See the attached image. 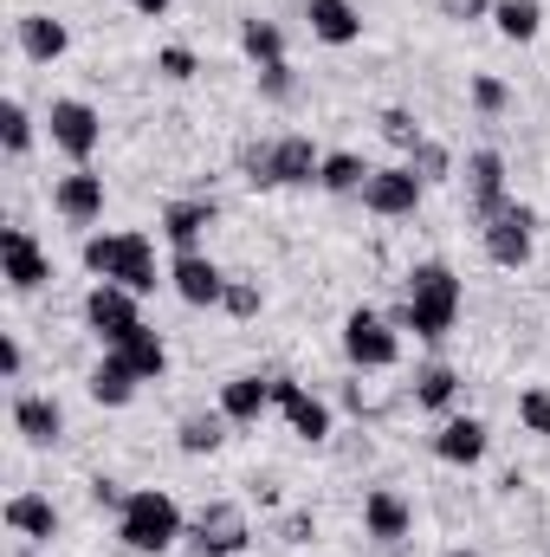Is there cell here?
I'll list each match as a JSON object with an SVG mask.
<instances>
[{
	"label": "cell",
	"instance_id": "6da1fadb",
	"mask_svg": "<svg viewBox=\"0 0 550 557\" xmlns=\"http://www.w3.org/2000/svg\"><path fill=\"white\" fill-rule=\"evenodd\" d=\"M460 311H466V285H460V273L447 260H414L409 273H402V311H396V324L414 331L421 344H440L460 324Z\"/></svg>",
	"mask_w": 550,
	"mask_h": 557
},
{
	"label": "cell",
	"instance_id": "7a4b0ae2",
	"mask_svg": "<svg viewBox=\"0 0 550 557\" xmlns=\"http://www.w3.org/2000/svg\"><path fill=\"white\" fill-rule=\"evenodd\" d=\"M78 260H85V273L91 278L130 285L137 298H149L155 285H168V267L155 260V240H149L142 227H104V234H85Z\"/></svg>",
	"mask_w": 550,
	"mask_h": 557
},
{
	"label": "cell",
	"instance_id": "3957f363",
	"mask_svg": "<svg viewBox=\"0 0 550 557\" xmlns=\"http://www.w3.org/2000/svg\"><path fill=\"white\" fill-rule=\"evenodd\" d=\"M317 162L324 149L304 137V131H278V137H260L240 149V182L273 195V188H317Z\"/></svg>",
	"mask_w": 550,
	"mask_h": 557
},
{
	"label": "cell",
	"instance_id": "277c9868",
	"mask_svg": "<svg viewBox=\"0 0 550 557\" xmlns=\"http://www.w3.org/2000/svg\"><path fill=\"white\" fill-rule=\"evenodd\" d=\"M188 539V512L175 506V493L162 486H130V499L117 506V545L137 557H162Z\"/></svg>",
	"mask_w": 550,
	"mask_h": 557
},
{
	"label": "cell",
	"instance_id": "5b68a950",
	"mask_svg": "<svg viewBox=\"0 0 550 557\" xmlns=\"http://www.w3.org/2000/svg\"><path fill=\"white\" fill-rule=\"evenodd\" d=\"M337 344H343V363H350L357 376H383V370L402 363V324L383 318V311H370V305H357V311L343 318Z\"/></svg>",
	"mask_w": 550,
	"mask_h": 557
},
{
	"label": "cell",
	"instance_id": "8992f818",
	"mask_svg": "<svg viewBox=\"0 0 550 557\" xmlns=\"http://www.w3.org/2000/svg\"><path fill=\"white\" fill-rule=\"evenodd\" d=\"M479 253H486L492 267H505V273H525L532 253H538V214L512 195L492 221H479Z\"/></svg>",
	"mask_w": 550,
	"mask_h": 557
},
{
	"label": "cell",
	"instance_id": "52a82bcc",
	"mask_svg": "<svg viewBox=\"0 0 550 557\" xmlns=\"http://www.w3.org/2000/svg\"><path fill=\"white\" fill-rule=\"evenodd\" d=\"M46 137H52V149H59L72 169H85V162L104 149V111L85 104V98H52V111H46Z\"/></svg>",
	"mask_w": 550,
	"mask_h": 557
},
{
	"label": "cell",
	"instance_id": "ba28073f",
	"mask_svg": "<svg viewBox=\"0 0 550 557\" xmlns=\"http://www.w3.org/2000/svg\"><path fill=\"white\" fill-rule=\"evenodd\" d=\"M78 318H85V331L104 344V350H117L130 331L142 324V298L130 285H111V278H91V292H85V305H78Z\"/></svg>",
	"mask_w": 550,
	"mask_h": 557
},
{
	"label": "cell",
	"instance_id": "9c48e42d",
	"mask_svg": "<svg viewBox=\"0 0 550 557\" xmlns=\"http://www.w3.org/2000/svg\"><path fill=\"white\" fill-rule=\"evenodd\" d=\"M0 278H7V292H20V298H33V292H46L52 285V253L39 247V234L33 227H0Z\"/></svg>",
	"mask_w": 550,
	"mask_h": 557
},
{
	"label": "cell",
	"instance_id": "30bf717a",
	"mask_svg": "<svg viewBox=\"0 0 550 557\" xmlns=\"http://www.w3.org/2000/svg\"><path fill=\"white\" fill-rule=\"evenodd\" d=\"M273 409L285 416V428H291L304 447H324V441H330V428H337L330 403H324L317 389H304L298 376H285V370H273Z\"/></svg>",
	"mask_w": 550,
	"mask_h": 557
},
{
	"label": "cell",
	"instance_id": "8fae6325",
	"mask_svg": "<svg viewBox=\"0 0 550 557\" xmlns=\"http://www.w3.org/2000/svg\"><path fill=\"white\" fill-rule=\"evenodd\" d=\"M188 545L195 552H221V557H240L253 545V519L240 499H208L195 519H188Z\"/></svg>",
	"mask_w": 550,
	"mask_h": 557
},
{
	"label": "cell",
	"instance_id": "7c38bea8",
	"mask_svg": "<svg viewBox=\"0 0 550 557\" xmlns=\"http://www.w3.org/2000/svg\"><path fill=\"white\" fill-rule=\"evenodd\" d=\"M376 221H409L414 208L427 201V182L414 175L409 162H383V169H370V182H363V195H357Z\"/></svg>",
	"mask_w": 550,
	"mask_h": 557
},
{
	"label": "cell",
	"instance_id": "4fadbf2b",
	"mask_svg": "<svg viewBox=\"0 0 550 557\" xmlns=\"http://www.w3.org/2000/svg\"><path fill=\"white\" fill-rule=\"evenodd\" d=\"M505 201H512V162L499 149H473L466 156V214H473V227L492 221Z\"/></svg>",
	"mask_w": 550,
	"mask_h": 557
},
{
	"label": "cell",
	"instance_id": "5bb4252c",
	"mask_svg": "<svg viewBox=\"0 0 550 557\" xmlns=\"http://www.w3.org/2000/svg\"><path fill=\"white\" fill-rule=\"evenodd\" d=\"M104 201H111V188H104V175L85 162V169H65L59 182H52V214L65 221V227H98L104 221Z\"/></svg>",
	"mask_w": 550,
	"mask_h": 557
},
{
	"label": "cell",
	"instance_id": "9a60e30c",
	"mask_svg": "<svg viewBox=\"0 0 550 557\" xmlns=\"http://www.w3.org/2000/svg\"><path fill=\"white\" fill-rule=\"evenodd\" d=\"M214 221H221V208H214L208 195H175V201H162L155 234H162L175 253H201V240L214 234Z\"/></svg>",
	"mask_w": 550,
	"mask_h": 557
},
{
	"label": "cell",
	"instance_id": "2e32d148",
	"mask_svg": "<svg viewBox=\"0 0 550 557\" xmlns=\"http://www.w3.org/2000/svg\"><path fill=\"white\" fill-rule=\"evenodd\" d=\"M227 278L208 253H175L168 260V292L188 305V311H221V298H227Z\"/></svg>",
	"mask_w": 550,
	"mask_h": 557
},
{
	"label": "cell",
	"instance_id": "e0dca14e",
	"mask_svg": "<svg viewBox=\"0 0 550 557\" xmlns=\"http://www.w3.org/2000/svg\"><path fill=\"white\" fill-rule=\"evenodd\" d=\"M7 421H13V434H20L26 447H39V454L65 441V403L46 396V389H20L13 409H7Z\"/></svg>",
	"mask_w": 550,
	"mask_h": 557
},
{
	"label": "cell",
	"instance_id": "ac0fdd59",
	"mask_svg": "<svg viewBox=\"0 0 550 557\" xmlns=\"http://www.w3.org/2000/svg\"><path fill=\"white\" fill-rule=\"evenodd\" d=\"M0 519H7V532H13L20 545H39V552H46V545L59 539V525H65V519H59V506H52L46 493H33V486H20V493H7V506H0Z\"/></svg>",
	"mask_w": 550,
	"mask_h": 557
},
{
	"label": "cell",
	"instance_id": "d6986e66",
	"mask_svg": "<svg viewBox=\"0 0 550 557\" xmlns=\"http://www.w3.org/2000/svg\"><path fill=\"white\" fill-rule=\"evenodd\" d=\"M363 539H376V545H389V552L414 539V506L396 486H370V493H363Z\"/></svg>",
	"mask_w": 550,
	"mask_h": 557
},
{
	"label": "cell",
	"instance_id": "ffe728a7",
	"mask_svg": "<svg viewBox=\"0 0 550 557\" xmlns=\"http://www.w3.org/2000/svg\"><path fill=\"white\" fill-rule=\"evenodd\" d=\"M486 447H492V428L479 416H447L434 428V460L440 467H479Z\"/></svg>",
	"mask_w": 550,
	"mask_h": 557
},
{
	"label": "cell",
	"instance_id": "44dd1931",
	"mask_svg": "<svg viewBox=\"0 0 550 557\" xmlns=\"http://www.w3.org/2000/svg\"><path fill=\"white\" fill-rule=\"evenodd\" d=\"M13 46H20L26 65H59L72 52V26L52 20V13H20L13 20Z\"/></svg>",
	"mask_w": 550,
	"mask_h": 557
},
{
	"label": "cell",
	"instance_id": "7402d4cb",
	"mask_svg": "<svg viewBox=\"0 0 550 557\" xmlns=\"http://www.w3.org/2000/svg\"><path fill=\"white\" fill-rule=\"evenodd\" d=\"M214 409L234 421V428H260V421H266V409H273V376H260V370H240V376H227Z\"/></svg>",
	"mask_w": 550,
	"mask_h": 557
},
{
	"label": "cell",
	"instance_id": "603a6c76",
	"mask_svg": "<svg viewBox=\"0 0 550 557\" xmlns=\"http://www.w3.org/2000/svg\"><path fill=\"white\" fill-rule=\"evenodd\" d=\"M304 26H311V39L317 46H357L363 39V7L357 0H304Z\"/></svg>",
	"mask_w": 550,
	"mask_h": 557
},
{
	"label": "cell",
	"instance_id": "cb8c5ba5",
	"mask_svg": "<svg viewBox=\"0 0 550 557\" xmlns=\"http://www.w3.org/2000/svg\"><path fill=\"white\" fill-rule=\"evenodd\" d=\"M460 396H466V383H460V370H453V363H421V370L409 376V403L421 409V416L447 421Z\"/></svg>",
	"mask_w": 550,
	"mask_h": 557
},
{
	"label": "cell",
	"instance_id": "d4e9b609",
	"mask_svg": "<svg viewBox=\"0 0 550 557\" xmlns=\"http://www.w3.org/2000/svg\"><path fill=\"white\" fill-rule=\"evenodd\" d=\"M85 389H91V403H98V409H130V403H137V389H142V376L117 357V350H104V357L91 363Z\"/></svg>",
	"mask_w": 550,
	"mask_h": 557
},
{
	"label": "cell",
	"instance_id": "484cf974",
	"mask_svg": "<svg viewBox=\"0 0 550 557\" xmlns=\"http://www.w3.org/2000/svg\"><path fill=\"white\" fill-rule=\"evenodd\" d=\"M227 428H234V421L221 416V409H188V416L175 421V447H182L188 460L221 454V447H227Z\"/></svg>",
	"mask_w": 550,
	"mask_h": 557
},
{
	"label": "cell",
	"instance_id": "4316f807",
	"mask_svg": "<svg viewBox=\"0 0 550 557\" xmlns=\"http://www.w3.org/2000/svg\"><path fill=\"white\" fill-rule=\"evenodd\" d=\"M240 52H247V65H253V72L285 65V26L266 20V13H247V20H240Z\"/></svg>",
	"mask_w": 550,
	"mask_h": 557
},
{
	"label": "cell",
	"instance_id": "83f0119b",
	"mask_svg": "<svg viewBox=\"0 0 550 557\" xmlns=\"http://www.w3.org/2000/svg\"><path fill=\"white\" fill-rule=\"evenodd\" d=\"M117 357L137 370L142 383H162V376H168V344H162V331H155V324H137V331L117 344Z\"/></svg>",
	"mask_w": 550,
	"mask_h": 557
},
{
	"label": "cell",
	"instance_id": "f1b7e54d",
	"mask_svg": "<svg viewBox=\"0 0 550 557\" xmlns=\"http://www.w3.org/2000/svg\"><path fill=\"white\" fill-rule=\"evenodd\" d=\"M370 169H376V162H363L357 149H324V162H317V188H324V195H363Z\"/></svg>",
	"mask_w": 550,
	"mask_h": 557
},
{
	"label": "cell",
	"instance_id": "f546056e",
	"mask_svg": "<svg viewBox=\"0 0 550 557\" xmlns=\"http://www.w3.org/2000/svg\"><path fill=\"white\" fill-rule=\"evenodd\" d=\"M492 26H499V39H512V46H532V39L545 33V0H499V7H492Z\"/></svg>",
	"mask_w": 550,
	"mask_h": 557
},
{
	"label": "cell",
	"instance_id": "4dcf8cb0",
	"mask_svg": "<svg viewBox=\"0 0 550 557\" xmlns=\"http://www.w3.org/2000/svg\"><path fill=\"white\" fill-rule=\"evenodd\" d=\"M466 104H473V117L499 124V117L512 111V85H505L499 72H473V78H466Z\"/></svg>",
	"mask_w": 550,
	"mask_h": 557
},
{
	"label": "cell",
	"instance_id": "1f68e13d",
	"mask_svg": "<svg viewBox=\"0 0 550 557\" xmlns=\"http://www.w3.org/2000/svg\"><path fill=\"white\" fill-rule=\"evenodd\" d=\"M0 149H7V162H26L33 156V111L20 98L0 104Z\"/></svg>",
	"mask_w": 550,
	"mask_h": 557
},
{
	"label": "cell",
	"instance_id": "d6a6232c",
	"mask_svg": "<svg viewBox=\"0 0 550 557\" xmlns=\"http://www.w3.org/2000/svg\"><path fill=\"white\" fill-rule=\"evenodd\" d=\"M221 311H227L234 324H253V318L266 311V285H260V278H227V298H221Z\"/></svg>",
	"mask_w": 550,
	"mask_h": 557
},
{
	"label": "cell",
	"instance_id": "836d02e7",
	"mask_svg": "<svg viewBox=\"0 0 550 557\" xmlns=\"http://www.w3.org/2000/svg\"><path fill=\"white\" fill-rule=\"evenodd\" d=\"M376 131H383V143H396L402 156H414V143L427 137V131H421V117H414L409 104H389V111H376Z\"/></svg>",
	"mask_w": 550,
	"mask_h": 557
},
{
	"label": "cell",
	"instance_id": "e575fe53",
	"mask_svg": "<svg viewBox=\"0 0 550 557\" xmlns=\"http://www.w3.org/2000/svg\"><path fill=\"white\" fill-rule=\"evenodd\" d=\"M402 162H409V169L421 175V182H427V188L453 175V149H447V143H434V137H421V143H414V156H402Z\"/></svg>",
	"mask_w": 550,
	"mask_h": 557
},
{
	"label": "cell",
	"instance_id": "d590c367",
	"mask_svg": "<svg viewBox=\"0 0 550 557\" xmlns=\"http://www.w3.org/2000/svg\"><path fill=\"white\" fill-rule=\"evenodd\" d=\"M518 428L550 441V383H525L518 389Z\"/></svg>",
	"mask_w": 550,
	"mask_h": 557
},
{
	"label": "cell",
	"instance_id": "8d00e7d4",
	"mask_svg": "<svg viewBox=\"0 0 550 557\" xmlns=\"http://www.w3.org/2000/svg\"><path fill=\"white\" fill-rule=\"evenodd\" d=\"M155 78H168V85L201 78V52H195V46H162V52H155Z\"/></svg>",
	"mask_w": 550,
	"mask_h": 557
},
{
	"label": "cell",
	"instance_id": "74e56055",
	"mask_svg": "<svg viewBox=\"0 0 550 557\" xmlns=\"http://www.w3.org/2000/svg\"><path fill=\"white\" fill-rule=\"evenodd\" d=\"M253 78H260V98L278 104V111H285V104H298V91H304V85H298V72H291V59H285V65H266V72H253Z\"/></svg>",
	"mask_w": 550,
	"mask_h": 557
},
{
	"label": "cell",
	"instance_id": "f35d334b",
	"mask_svg": "<svg viewBox=\"0 0 550 557\" xmlns=\"http://www.w3.org/2000/svg\"><path fill=\"white\" fill-rule=\"evenodd\" d=\"M311 539H317V512H311V506H291V512L278 519V545H291V552H304Z\"/></svg>",
	"mask_w": 550,
	"mask_h": 557
},
{
	"label": "cell",
	"instance_id": "ab89813d",
	"mask_svg": "<svg viewBox=\"0 0 550 557\" xmlns=\"http://www.w3.org/2000/svg\"><path fill=\"white\" fill-rule=\"evenodd\" d=\"M492 7H499V0H434V13H440L447 26H479V20H492Z\"/></svg>",
	"mask_w": 550,
	"mask_h": 557
},
{
	"label": "cell",
	"instance_id": "60d3db41",
	"mask_svg": "<svg viewBox=\"0 0 550 557\" xmlns=\"http://www.w3.org/2000/svg\"><path fill=\"white\" fill-rule=\"evenodd\" d=\"M20 370H26V344L7 331V337H0V376H7V383H20Z\"/></svg>",
	"mask_w": 550,
	"mask_h": 557
},
{
	"label": "cell",
	"instance_id": "b9f144b4",
	"mask_svg": "<svg viewBox=\"0 0 550 557\" xmlns=\"http://www.w3.org/2000/svg\"><path fill=\"white\" fill-rule=\"evenodd\" d=\"M124 499H130V493H124V486H117V480H104V473H98V480H91V506H104V512H117V506H124Z\"/></svg>",
	"mask_w": 550,
	"mask_h": 557
},
{
	"label": "cell",
	"instance_id": "7bdbcfd3",
	"mask_svg": "<svg viewBox=\"0 0 550 557\" xmlns=\"http://www.w3.org/2000/svg\"><path fill=\"white\" fill-rule=\"evenodd\" d=\"M343 409H350V416H370V396H363V383H343Z\"/></svg>",
	"mask_w": 550,
	"mask_h": 557
},
{
	"label": "cell",
	"instance_id": "ee69618b",
	"mask_svg": "<svg viewBox=\"0 0 550 557\" xmlns=\"http://www.w3.org/2000/svg\"><path fill=\"white\" fill-rule=\"evenodd\" d=\"M130 7H137L142 20H162V13H168V7H175V0H130Z\"/></svg>",
	"mask_w": 550,
	"mask_h": 557
},
{
	"label": "cell",
	"instance_id": "f6af8a7d",
	"mask_svg": "<svg viewBox=\"0 0 550 557\" xmlns=\"http://www.w3.org/2000/svg\"><path fill=\"white\" fill-rule=\"evenodd\" d=\"M253 499L260 506H278V480H253Z\"/></svg>",
	"mask_w": 550,
	"mask_h": 557
},
{
	"label": "cell",
	"instance_id": "bcb514c9",
	"mask_svg": "<svg viewBox=\"0 0 550 557\" xmlns=\"http://www.w3.org/2000/svg\"><path fill=\"white\" fill-rule=\"evenodd\" d=\"M447 557H486V552H473V545H453V552H447Z\"/></svg>",
	"mask_w": 550,
	"mask_h": 557
},
{
	"label": "cell",
	"instance_id": "7dc6e473",
	"mask_svg": "<svg viewBox=\"0 0 550 557\" xmlns=\"http://www.w3.org/2000/svg\"><path fill=\"white\" fill-rule=\"evenodd\" d=\"M33 552H39V545H20V552H13V557H33Z\"/></svg>",
	"mask_w": 550,
	"mask_h": 557
},
{
	"label": "cell",
	"instance_id": "c3c4849f",
	"mask_svg": "<svg viewBox=\"0 0 550 557\" xmlns=\"http://www.w3.org/2000/svg\"><path fill=\"white\" fill-rule=\"evenodd\" d=\"M195 557H221V552H195Z\"/></svg>",
	"mask_w": 550,
	"mask_h": 557
}]
</instances>
